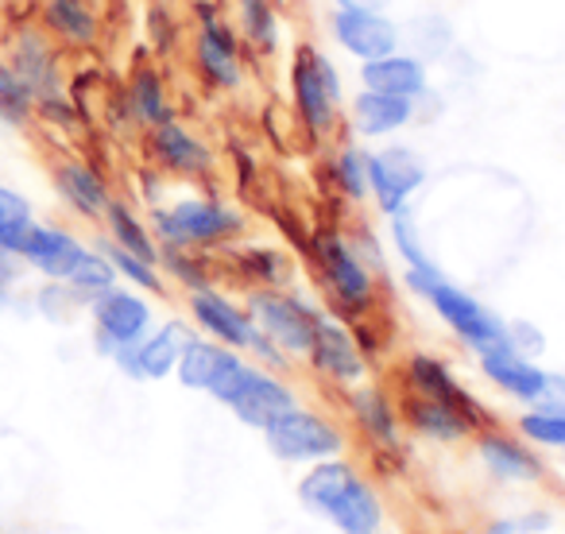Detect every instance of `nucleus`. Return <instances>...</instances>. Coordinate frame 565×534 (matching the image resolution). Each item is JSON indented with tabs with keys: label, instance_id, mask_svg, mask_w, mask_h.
<instances>
[{
	"label": "nucleus",
	"instance_id": "9b49d317",
	"mask_svg": "<svg viewBox=\"0 0 565 534\" xmlns=\"http://www.w3.org/2000/svg\"><path fill=\"white\" fill-rule=\"evenodd\" d=\"M426 159L407 143H384L369 151V202L384 217L411 210L415 194L426 186Z\"/></svg>",
	"mask_w": 565,
	"mask_h": 534
},
{
	"label": "nucleus",
	"instance_id": "a18cd8bd",
	"mask_svg": "<svg viewBox=\"0 0 565 534\" xmlns=\"http://www.w3.org/2000/svg\"><path fill=\"white\" fill-rule=\"evenodd\" d=\"M20 213H32V205H28L24 194H17L12 186H0V225L12 217H20Z\"/></svg>",
	"mask_w": 565,
	"mask_h": 534
},
{
	"label": "nucleus",
	"instance_id": "aec40b11",
	"mask_svg": "<svg viewBox=\"0 0 565 534\" xmlns=\"http://www.w3.org/2000/svg\"><path fill=\"white\" fill-rule=\"evenodd\" d=\"M356 78H361V89H376V94L387 97H407V102H418V97L430 94V63L403 47L392 51V55L361 63L356 66Z\"/></svg>",
	"mask_w": 565,
	"mask_h": 534
},
{
	"label": "nucleus",
	"instance_id": "6ab92c4d",
	"mask_svg": "<svg viewBox=\"0 0 565 534\" xmlns=\"http://www.w3.org/2000/svg\"><path fill=\"white\" fill-rule=\"evenodd\" d=\"M477 457L495 480H503V484H534V480H542V472H546V464L534 453L531 441H523L519 434L495 430V426L477 430Z\"/></svg>",
	"mask_w": 565,
	"mask_h": 534
},
{
	"label": "nucleus",
	"instance_id": "ddd939ff",
	"mask_svg": "<svg viewBox=\"0 0 565 534\" xmlns=\"http://www.w3.org/2000/svg\"><path fill=\"white\" fill-rule=\"evenodd\" d=\"M307 364L326 380V384L341 387V392H349V387L369 380V353H364L356 330L330 314H322V322H318Z\"/></svg>",
	"mask_w": 565,
	"mask_h": 534
},
{
	"label": "nucleus",
	"instance_id": "4c0bfd02",
	"mask_svg": "<svg viewBox=\"0 0 565 534\" xmlns=\"http://www.w3.org/2000/svg\"><path fill=\"white\" fill-rule=\"evenodd\" d=\"M159 271H167V276L186 287V291H198V287L213 284L205 252H194V248H159Z\"/></svg>",
	"mask_w": 565,
	"mask_h": 534
},
{
	"label": "nucleus",
	"instance_id": "0eeeda50",
	"mask_svg": "<svg viewBox=\"0 0 565 534\" xmlns=\"http://www.w3.org/2000/svg\"><path fill=\"white\" fill-rule=\"evenodd\" d=\"M244 307L267 341H275L291 361H307L310 341L322 322V310L315 302L302 299L299 291H287V287H252Z\"/></svg>",
	"mask_w": 565,
	"mask_h": 534
},
{
	"label": "nucleus",
	"instance_id": "2f4dec72",
	"mask_svg": "<svg viewBox=\"0 0 565 534\" xmlns=\"http://www.w3.org/2000/svg\"><path fill=\"white\" fill-rule=\"evenodd\" d=\"M330 182L345 202H369V151L356 140L338 143V151L330 156Z\"/></svg>",
	"mask_w": 565,
	"mask_h": 534
},
{
	"label": "nucleus",
	"instance_id": "79ce46f5",
	"mask_svg": "<svg viewBox=\"0 0 565 534\" xmlns=\"http://www.w3.org/2000/svg\"><path fill=\"white\" fill-rule=\"evenodd\" d=\"M508 345L519 349L523 356H539L546 338H542L539 325H531V322H508Z\"/></svg>",
	"mask_w": 565,
	"mask_h": 534
},
{
	"label": "nucleus",
	"instance_id": "e433bc0d",
	"mask_svg": "<svg viewBox=\"0 0 565 534\" xmlns=\"http://www.w3.org/2000/svg\"><path fill=\"white\" fill-rule=\"evenodd\" d=\"M35 117V94L20 82L9 63H0V125L24 128Z\"/></svg>",
	"mask_w": 565,
	"mask_h": 534
},
{
	"label": "nucleus",
	"instance_id": "f8f14e48",
	"mask_svg": "<svg viewBox=\"0 0 565 534\" xmlns=\"http://www.w3.org/2000/svg\"><path fill=\"white\" fill-rule=\"evenodd\" d=\"M89 318H94V341L102 356H113L125 345H136L156 325V314H151V302L143 299V291L120 284L89 302Z\"/></svg>",
	"mask_w": 565,
	"mask_h": 534
},
{
	"label": "nucleus",
	"instance_id": "c85d7f7f",
	"mask_svg": "<svg viewBox=\"0 0 565 534\" xmlns=\"http://www.w3.org/2000/svg\"><path fill=\"white\" fill-rule=\"evenodd\" d=\"M40 20L51 40L71 51H89L102 40V20L89 0H43Z\"/></svg>",
	"mask_w": 565,
	"mask_h": 534
},
{
	"label": "nucleus",
	"instance_id": "4468645a",
	"mask_svg": "<svg viewBox=\"0 0 565 534\" xmlns=\"http://www.w3.org/2000/svg\"><path fill=\"white\" fill-rule=\"evenodd\" d=\"M143 148H148L151 167H156L159 174H171V179L202 182L217 171L213 148L194 132V128L182 125L179 117L148 128V132H143Z\"/></svg>",
	"mask_w": 565,
	"mask_h": 534
},
{
	"label": "nucleus",
	"instance_id": "f257e3e1",
	"mask_svg": "<svg viewBox=\"0 0 565 534\" xmlns=\"http://www.w3.org/2000/svg\"><path fill=\"white\" fill-rule=\"evenodd\" d=\"M299 500L310 515L333 523L341 534H380L384 526L380 492L345 457H326L310 464L299 480Z\"/></svg>",
	"mask_w": 565,
	"mask_h": 534
},
{
	"label": "nucleus",
	"instance_id": "5701e85b",
	"mask_svg": "<svg viewBox=\"0 0 565 534\" xmlns=\"http://www.w3.org/2000/svg\"><path fill=\"white\" fill-rule=\"evenodd\" d=\"M345 407L353 415L356 430L372 441L376 449H403V415H399V403L384 392V387H372V384H356L345 392Z\"/></svg>",
	"mask_w": 565,
	"mask_h": 534
},
{
	"label": "nucleus",
	"instance_id": "20e7f679",
	"mask_svg": "<svg viewBox=\"0 0 565 534\" xmlns=\"http://www.w3.org/2000/svg\"><path fill=\"white\" fill-rule=\"evenodd\" d=\"M310 259H315L318 284L326 287L341 318L361 322L376 307V267L361 256V248L341 228H318L310 236Z\"/></svg>",
	"mask_w": 565,
	"mask_h": 534
},
{
	"label": "nucleus",
	"instance_id": "f3484780",
	"mask_svg": "<svg viewBox=\"0 0 565 534\" xmlns=\"http://www.w3.org/2000/svg\"><path fill=\"white\" fill-rule=\"evenodd\" d=\"M403 384H407V392L430 395V399H441V403H449V407H457L461 415L472 418V426H477V430H484V426H488L484 403H480L477 395H472L469 387L454 376V369H449L446 361H438V356L411 353L407 361H403Z\"/></svg>",
	"mask_w": 565,
	"mask_h": 534
},
{
	"label": "nucleus",
	"instance_id": "f03ea898",
	"mask_svg": "<svg viewBox=\"0 0 565 534\" xmlns=\"http://www.w3.org/2000/svg\"><path fill=\"white\" fill-rule=\"evenodd\" d=\"M403 284H407V291L418 295V299L441 318V325H446L465 349H472V353H484V349L508 341V322H503L492 307H484L477 295L457 287L438 264L407 267V271H403Z\"/></svg>",
	"mask_w": 565,
	"mask_h": 534
},
{
	"label": "nucleus",
	"instance_id": "b1692460",
	"mask_svg": "<svg viewBox=\"0 0 565 534\" xmlns=\"http://www.w3.org/2000/svg\"><path fill=\"white\" fill-rule=\"evenodd\" d=\"M241 361H244V353H236V349L221 345V341H213V338H202V333H190V341L182 345L174 376H179V384L186 387V392L213 395L221 387V380Z\"/></svg>",
	"mask_w": 565,
	"mask_h": 534
},
{
	"label": "nucleus",
	"instance_id": "49530a36",
	"mask_svg": "<svg viewBox=\"0 0 565 534\" xmlns=\"http://www.w3.org/2000/svg\"><path fill=\"white\" fill-rule=\"evenodd\" d=\"M333 4H338V0H333ZM361 4H376V0H361Z\"/></svg>",
	"mask_w": 565,
	"mask_h": 534
},
{
	"label": "nucleus",
	"instance_id": "37998d69",
	"mask_svg": "<svg viewBox=\"0 0 565 534\" xmlns=\"http://www.w3.org/2000/svg\"><path fill=\"white\" fill-rule=\"evenodd\" d=\"M24 259L20 256H12V252H4L0 248V302H9V295H12V287L24 279Z\"/></svg>",
	"mask_w": 565,
	"mask_h": 534
},
{
	"label": "nucleus",
	"instance_id": "423d86ee",
	"mask_svg": "<svg viewBox=\"0 0 565 534\" xmlns=\"http://www.w3.org/2000/svg\"><path fill=\"white\" fill-rule=\"evenodd\" d=\"M213 399H217L221 407L233 410V415L241 418L244 426H252V430H267L282 410L299 407V392H295L279 372L264 369V364L248 361V356L221 380Z\"/></svg>",
	"mask_w": 565,
	"mask_h": 534
},
{
	"label": "nucleus",
	"instance_id": "c03bdc74",
	"mask_svg": "<svg viewBox=\"0 0 565 534\" xmlns=\"http://www.w3.org/2000/svg\"><path fill=\"white\" fill-rule=\"evenodd\" d=\"M534 407L565 415V372H546V387H542V395H539Z\"/></svg>",
	"mask_w": 565,
	"mask_h": 534
},
{
	"label": "nucleus",
	"instance_id": "4be33fe9",
	"mask_svg": "<svg viewBox=\"0 0 565 534\" xmlns=\"http://www.w3.org/2000/svg\"><path fill=\"white\" fill-rule=\"evenodd\" d=\"M345 120L356 140H392L415 120V102L376 94V89H356L345 102Z\"/></svg>",
	"mask_w": 565,
	"mask_h": 534
},
{
	"label": "nucleus",
	"instance_id": "a211bd4d",
	"mask_svg": "<svg viewBox=\"0 0 565 534\" xmlns=\"http://www.w3.org/2000/svg\"><path fill=\"white\" fill-rule=\"evenodd\" d=\"M477 364H480V376H484L495 392L523 403V407H534L542 387H546V369L534 364V356H523L519 349H511L508 341L477 353Z\"/></svg>",
	"mask_w": 565,
	"mask_h": 534
},
{
	"label": "nucleus",
	"instance_id": "2eb2a0df",
	"mask_svg": "<svg viewBox=\"0 0 565 534\" xmlns=\"http://www.w3.org/2000/svg\"><path fill=\"white\" fill-rule=\"evenodd\" d=\"M186 314L190 322L198 325L202 338H213L221 345L236 349V353H248L252 338H256V322H252L248 307L236 299H228L217 287H198V291H186Z\"/></svg>",
	"mask_w": 565,
	"mask_h": 534
},
{
	"label": "nucleus",
	"instance_id": "9d476101",
	"mask_svg": "<svg viewBox=\"0 0 565 534\" xmlns=\"http://www.w3.org/2000/svg\"><path fill=\"white\" fill-rule=\"evenodd\" d=\"M326 28H330V40L356 63H369V58L392 55L403 47V28L384 9L361 4V0H338Z\"/></svg>",
	"mask_w": 565,
	"mask_h": 534
},
{
	"label": "nucleus",
	"instance_id": "c9c22d12",
	"mask_svg": "<svg viewBox=\"0 0 565 534\" xmlns=\"http://www.w3.org/2000/svg\"><path fill=\"white\" fill-rule=\"evenodd\" d=\"M515 434L523 441H531L534 449H557V453H565V415H557V410L526 407L515 418Z\"/></svg>",
	"mask_w": 565,
	"mask_h": 534
},
{
	"label": "nucleus",
	"instance_id": "412c9836",
	"mask_svg": "<svg viewBox=\"0 0 565 534\" xmlns=\"http://www.w3.org/2000/svg\"><path fill=\"white\" fill-rule=\"evenodd\" d=\"M120 105H125V117L132 128H156L163 120L174 117V97H171V86H167L163 71L148 58L132 63L125 78V94H120Z\"/></svg>",
	"mask_w": 565,
	"mask_h": 534
},
{
	"label": "nucleus",
	"instance_id": "a19ab883",
	"mask_svg": "<svg viewBox=\"0 0 565 534\" xmlns=\"http://www.w3.org/2000/svg\"><path fill=\"white\" fill-rule=\"evenodd\" d=\"M35 302H40V310L47 318H66V310L82 307V302L74 299L71 287H66V284H51V279H47V287H43L40 299H35Z\"/></svg>",
	"mask_w": 565,
	"mask_h": 534
},
{
	"label": "nucleus",
	"instance_id": "39448f33",
	"mask_svg": "<svg viewBox=\"0 0 565 534\" xmlns=\"http://www.w3.org/2000/svg\"><path fill=\"white\" fill-rule=\"evenodd\" d=\"M159 248H225L244 233V213L213 194H186L156 205L148 217Z\"/></svg>",
	"mask_w": 565,
	"mask_h": 534
},
{
	"label": "nucleus",
	"instance_id": "58836bf2",
	"mask_svg": "<svg viewBox=\"0 0 565 534\" xmlns=\"http://www.w3.org/2000/svg\"><path fill=\"white\" fill-rule=\"evenodd\" d=\"M387 236H392V248L399 252L403 267H426V264H434V256L426 252L423 233H418V221H415V213H411V210L392 213V217H387Z\"/></svg>",
	"mask_w": 565,
	"mask_h": 534
},
{
	"label": "nucleus",
	"instance_id": "f704fd0d",
	"mask_svg": "<svg viewBox=\"0 0 565 534\" xmlns=\"http://www.w3.org/2000/svg\"><path fill=\"white\" fill-rule=\"evenodd\" d=\"M117 271H113L109 256H105L102 248H89L86 256H82V264L71 271V279H66V287L74 291V299L82 302V307H89V302L97 299V295H105L109 287H117Z\"/></svg>",
	"mask_w": 565,
	"mask_h": 534
},
{
	"label": "nucleus",
	"instance_id": "cd10ccee",
	"mask_svg": "<svg viewBox=\"0 0 565 534\" xmlns=\"http://www.w3.org/2000/svg\"><path fill=\"white\" fill-rule=\"evenodd\" d=\"M399 415L411 434H418L426 441H441V446H454V441H465L469 434H477L469 415H461V410L441 399H430V395L407 392L399 403Z\"/></svg>",
	"mask_w": 565,
	"mask_h": 534
},
{
	"label": "nucleus",
	"instance_id": "6e6552de",
	"mask_svg": "<svg viewBox=\"0 0 565 534\" xmlns=\"http://www.w3.org/2000/svg\"><path fill=\"white\" fill-rule=\"evenodd\" d=\"M194 71L217 94H236L244 86V43L236 28L221 17L213 0H194Z\"/></svg>",
	"mask_w": 565,
	"mask_h": 534
},
{
	"label": "nucleus",
	"instance_id": "a878e982",
	"mask_svg": "<svg viewBox=\"0 0 565 534\" xmlns=\"http://www.w3.org/2000/svg\"><path fill=\"white\" fill-rule=\"evenodd\" d=\"M51 179H55L58 197L86 221H102L105 210H109V202L117 197L109 186V179H105L94 163H86V159H58Z\"/></svg>",
	"mask_w": 565,
	"mask_h": 534
},
{
	"label": "nucleus",
	"instance_id": "dca6fc26",
	"mask_svg": "<svg viewBox=\"0 0 565 534\" xmlns=\"http://www.w3.org/2000/svg\"><path fill=\"white\" fill-rule=\"evenodd\" d=\"M190 341V325L186 322H163L151 325L136 345H125L109 356L128 380H167L179 369L182 345Z\"/></svg>",
	"mask_w": 565,
	"mask_h": 534
},
{
	"label": "nucleus",
	"instance_id": "7c9ffc66",
	"mask_svg": "<svg viewBox=\"0 0 565 534\" xmlns=\"http://www.w3.org/2000/svg\"><path fill=\"white\" fill-rule=\"evenodd\" d=\"M102 225H105V236H109V241L117 244V248L132 252V256L148 259V264H159V241H156V233H151V225L128 202L113 197L109 210H105V217H102Z\"/></svg>",
	"mask_w": 565,
	"mask_h": 534
},
{
	"label": "nucleus",
	"instance_id": "7ed1b4c3",
	"mask_svg": "<svg viewBox=\"0 0 565 534\" xmlns=\"http://www.w3.org/2000/svg\"><path fill=\"white\" fill-rule=\"evenodd\" d=\"M287 82H291V105L302 132L318 143L333 140L345 120V82L338 74V63L315 43H295Z\"/></svg>",
	"mask_w": 565,
	"mask_h": 534
},
{
	"label": "nucleus",
	"instance_id": "ea45409f",
	"mask_svg": "<svg viewBox=\"0 0 565 534\" xmlns=\"http://www.w3.org/2000/svg\"><path fill=\"white\" fill-rule=\"evenodd\" d=\"M35 225H40V221H35L32 213H20V217L4 221V225H0V248L24 259V248H28V241H32Z\"/></svg>",
	"mask_w": 565,
	"mask_h": 534
},
{
	"label": "nucleus",
	"instance_id": "bb28decb",
	"mask_svg": "<svg viewBox=\"0 0 565 534\" xmlns=\"http://www.w3.org/2000/svg\"><path fill=\"white\" fill-rule=\"evenodd\" d=\"M86 252H89V244L82 241V236H74L71 228L43 225L40 221L32 241H28V248H24V264L32 267V271H40L43 279H51V284H66Z\"/></svg>",
	"mask_w": 565,
	"mask_h": 534
},
{
	"label": "nucleus",
	"instance_id": "473e14b6",
	"mask_svg": "<svg viewBox=\"0 0 565 534\" xmlns=\"http://www.w3.org/2000/svg\"><path fill=\"white\" fill-rule=\"evenodd\" d=\"M236 271L252 287H287L295 276V264L287 252L267 248V244H252V248L236 252Z\"/></svg>",
	"mask_w": 565,
	"mask_h": 534
},
{
	"label": "nucleus",
	"instance_id": "c756f323",
	"mask_svg": "<svg viewBox=\"0 0 565 534\" xmlns=\"http://www.w3.org/2000/svg\"><path fill=\"white\" fill-rule=\"evenodd\" d=\"M233 28L244 51L256 58H271L282 47V20L275 0H233Z\"/></svg>",
	"mask_w": 565,
	"mask_h": 534
},
{
	"label": "nucleus",
	"instance_id": "1a4fd4ad",
	"mask_svg": "<svg viewBox=\"0 0 565 534\" xmlns=\"http://www.w3.org/2000/svg\"><path fill=\"white\" fill-rule=\"evenodd\" d=\"M259 434H264L267 449L287 464H315V461H326V457L345 453V430H341L330 415L302 407V403L291 410H282V415Z\"/></svg>",
	"mask_w": 565,
	"mask_h": 534
},
{
	"label": "nucleus",
	"instance_id": "393cba45",
	"mask_svg": "<svg viewBox=\"0 0 565 534\" xmlns=\"http://www.w3.org/2000/svg\"><path fill=\"white\" fill-rule=\"evenodd\" d=\"M9 66L20 74V82L32 89L35 102L63 94V66H58V47H55V40H51V35L20 32L17 43H12Z\"/></svg>",
	"mask_w": 565,
	"mask_h": 534
},
{
	"label": "nucleus",
	"instance_id": "72a5a7b5",
	"mask_svg": "<svg viewBox=\"0 0 565 534\" xmlns=\"http://www.w3.org/2000/svg\"><path fill=\"white\" fill-rule=\"evenodd\" d=\"M94 248H102L105 256H109V264H113V271H117L120 284L136 287V291H143V295H163L167 291L159 264H148V259H140V256H132V252L117 248V244H113L109 236H102V241H97Z\"/></svg>",
	"mask_w": 565,
	"mask_h": 534
}]
</instances>
